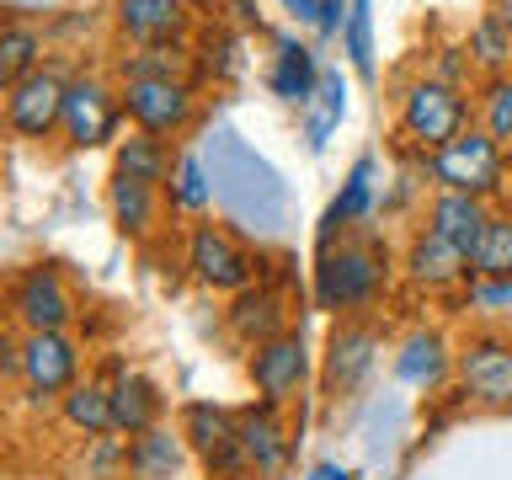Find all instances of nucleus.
I'll use <instances>...</instances> for the list:
<instances>
[{
	"label": "nucleus",
	"instance_id": "6ab92c4d",
	"mask_svg": "<svg viewBox=\"0 0 512 480\" xmlns=\"http://www.w3.org/2000/svg\"><path fill=\"white\" fill-rule=\"evenodd\" d=\"M294 331V304H288V288L283 283H251L240 288V294H230V304H224V336H230L235 347H262L272 342V336Z\"/></svg>",
	"mask_w": 512,
	"mask_h": 480
},
{
	"label": "nucleus",
	"instance_id": "b1692460",
	"mask_svg": "<svg viewBox=\"0 0 512 480\" xmlns=\"http://www.w3.org/2000/svg\"><path fill=\"white\" fill-rule=\"evenodd\" d=\"M107 390H112V432H118V438H134V432H150V427L166 422V390H160L144 368L123 363L118 374L107 379Z\"/></svg>",
	"mask_w": 512,
	"mask_h": 480
},
{
	"label": "nucleus",
	"instance_id": "58836bf2",
	"mask_svg": "<svg viewBox=\"0 0 512 480\" xmlns=\"http://www.w3.org/2000/svg\"><path fill=\"white\" fill-rule=\"evenodd\" d=\"M422 70L438 75V80H448V86H459V91H475V86H480L475 64H470V54H464V38H459V43H432L427 59H422Z\"/></svg>",
	"mask_w": 512,
	"mask_h": 480
},
{
	"label": "nucleus",
	"instance_id": "09e8293b",
	"mask_svg": "<svg viewBox=\"0 0 512 480\" xmlns=\"http://www.w3.org/2000/svg\"><path fill=\"white\" fill-rule=\"evenodd\" d=\"M507 166H512V144H507Z\"/></svg>",
	"mask_w": 512,
	"mask_h": 480
},
{
	"label": "nucleus",
	"instance_id": "f257e3e1",
	"mask_svg": "<svg viewBox=\"0 0 512 480\" xmlns=\"http://www.w3.org/2000/svg\"><path fill=\"white\" fill-rule=\"evenodd\" d=\"M400 272V256L390 251L374 224L352 230L331 246H315V267H310V299L315 310H326L336 320H352V315H374L379 299L390 294Z\"/></svg>",
	"mask_w": 512,
	"mask_h": 480
},
{
	"label": "nucleus",
	"instance_id": "aec40b11",
	"mask_svg": "<svg viewBox=\"0 0 512 480\" xmlns=\"http://www.w3.org/2000/svg\"><path fill=\"white\" fill-rule=\"evenodd\" d=\"M395 379L416 395L454 390V342L438 326H411L395 342Z\"/></svg>",
	"mask_w": 512,
	"mask_h": 480
},
{
	"label": "nucleus",
	"instance_id": "20e7f679",
	"mask_svg": "<svg viewBox=\"0 0 512 480\" xmlns=\"http://www.w3.org/2000/svg\"><path fill=\"white\" fill-rule=\"evenodd\" d=\"M182 267L203 294H240V288L262 283L267 272V251L251 246L246 230H235L230 219H192L182 235Z\"/></svg>",
	"mask_w": 512,
	"mask_h": 480
},
{
	"label": "nucleus",
	"instance_id": "bb28decb",
	"mask_svg": "<svg viewBox=\"0 0 512 480\" xmlns=\"http://www.w3.org/2000/svg\"><path fill=\"white\" fill-rule=\"evenodd\" d=\"M198 80L208 86V80H214V86H235L240 75L251 70V32H240L235 22H214V27H203L198 32Z\"/></svg>",
	"mask_w": 512,
	"mask_h": 480
},
{
	"label": "nucleus",
	"instance_id": "f704fd0d",
	"mask_svg": "<svg viewBox=\"0 0 512 480\" xmlns=\"http://www.w3.org/2000/svg\"><path fill=\"white\" fill-rule=\"evenodd\" d=\"M470 272L475 278H512V214H502V208L491 214L486 235L470 251Z\"/></svg>",
	"mask_w": 512,
	"mask_h": 480
},
{
	"label": "nucleus",
	"instance_id": "c03bdc74",
	"mask_svg": "<svg viewBox=\"0 0 512 480\" xmlns=\"http://www.w3.org/2000/svg\"><path fill=\"white\" fill-rule=\"evenodd\" d=\"M0 6H11V16H27V11H59L64 0H0Z\"/></svg>",
	"mask_w": 512,
	"mask_h": 480
},
{
	"label": "nucleus",
	"instance_id": "1a4fd4ad",
	"mask_svg": "<svg viewBox=\"0 0 512 480\" xmlns=\"http://www.w3.org/2000/svg\"><path fill=\"white\" fill-rule=\"evenodd\" d=\"M118 86H123V118L139 134L176 144L203 123V80H118Z\"/></svg>",
	"mask_w": 512,
	"mask_h": 480
},
{
	"label": "nucleus",
	"instance_id": "ea45409f",
	"mask_svg": "<svg viewBox=\"0 0 512 480\" xmlns=\"http://www.w3.org/2000/svg\"><path fill=\"white\" fill-rule=\"evenodd\" d=\"M320 6H326V0H278V11H283V22L288 27H304V32H315L320 27Z\"/></svg>",
	"mask_w": 512,
	"mask_h": 480
},
{
	"label": "nucleus",
	"instance_id": "e433bc0d",
	"mask_svg": "<svg viewBox=\"0 0 512 480\" xmlns=\"http://www.w3.org/2000/svg\"><path fill=\"white\" fill-rule=\"evenodd\" d=\"M70 480H123V438H80V454L70 464Z\"/></svg>",
	"mask_w": 512,
	"mask_h": 480
},
{
	"label": "nucleus",
	"instance_id": "412c9836",
	"mask_svg": "<svg viewBox=\"0 0 512 480\" xmlns=\"http://www.w3.org/2000/svg\"><path fill=\"white\" fill-rule=\"evenodd\" d=\"M240 422V448L251 459V475L256 480H283L288 459H294V432H288V416L267 400H251V406L235 411Z\"/></svg>",
	"mask_w": 512,
	"mask_h": 480
},
{
	"label": "nucleus",
	"instance_id": "5701e85b",
	"mask_svg": "<svg viewBox=\"0 0 512 480\" xmlns=\"http://www.w3.org/2000/svg\"><path fill=\"white\" fill-rule=\"evenodd\" d=\"M496 214V203L491 198H475V192H427V203H422V214H416V224H427L432 235H443L448 246H459L464 256L475 251V240L486 235V224Z\"/></svg>",
	"mask_w": 512,
	"mask_h": 480
},
{
	"label": "nucleus",
	"instance_id": "4be33fe9",
	"mask_svg": "<svg viewBox=\"0 0 512 480\" xmlns=\"http://www.w3.org/2000/svg\"><path fill=\"white\" fill-rule=\"evenodd\" d=\"M107 214L118 224L123 240H134V246H155L160 235H166V192L150 187V182H134V176L112 171L107 176Z\"/></svg>",
	"mask_w": 512,
	"mask_h": 480
},
{
	"label": "nucleus",
	"instance_id": "c85d7f7f",
	"mask_svg": "<svg viewBox=\"0 0 512 480\" xmlns=\"http://www.w3.org/2000/svg\"><path fill=\"white\" fill-rule=\"evenodd\" d=\"M118 80H198V48L192 43H144L112 59Z\"/></svg>",
	"mask_w": 512,
	"mask_h": 480
},
{
	"label": "nucleus",
	"instance_id": "473e14b6",
	"mask_svg": "<svg viewBox=\"0 0 512 480\" xmlns=\"http://www.w3.org/2000/svg\"><path fill=\"white\" fill-rule=\"evenodd\" d=\"M464 54H470V64H475L480 80L507 75V70H512V27L486 6V11L470 22V32H464Z\"/></svg>",
	"mask_w": 512,
	"mask_h": 480
},
{
	"label": "nucleus",
	"instance_id": "dca6fc26",
	"mask_svg": "<svg viewBox=\"0 0 512 480\" xmlns=\"http://www.w3.org/2000/svg\"><path fill=\"white\" fill-rule=\"evenodd\" d=\"M267 91L278 96L283 107L304 112L310 107V96L320 91V80H326V59H320V43L315 38H299L294 27H278L267 32Z\"/></svg>",
	"mask_w": 512,
	"mask_h": 480
},
{
	"label": "nucleus",
	"instance_id": "49530a36",
	"mask_svg": "<svg viewBox=\"0 0 512 480\" xmlns=\"http://www.w3.org/2000/svg\"><path fill=\"white\" fill-rule=\"evenodd\" d=\"M496 208H502V214H512V182H507V192H502V203H496Z\"/></svg>",
	"mask_w": 512,
	"mask_h": 480
},
{
	"label": "nucleus",
	"instance_id": "0eeeda50",
	"mask_svg": "<svg viewBox=\"0 0 512 480\" xmlns=\"http://www.w3.org/2000/svg\"><path fill=\"white\" fill-rule=\"evenodd\" d=\"M123 86L112 70H96V64H80L70 75V91H64V128L59 139L70 150H107V144L123 139Z\"/></svg>",
	"mask_w": 512,
	"mask_h": 480
},
{
	"label": "nucleus",
	"instance_id": "ddd939ff",
	"mask_svg": "<svg viewBox=\"0 0 512 480\" xmlns=\"http://www.w3.org/2000/svg\"><path fill=\"white\" fill-rule=\"evenodd\" d=\"M379 352H384V331L374 315H352V320H336L331 336H326V352H320V384L326 395H358L379 368Z\"/></svg>",
	"mask_w": 512,
	"mask_h": 480
},
{
	"label": "nucleus",
	"instance_id": "de8ad7c7",
	"mask_svg": "<svg viewBox=\"0 0 512 480\" xmlns=\"http://www.w3.org/2000/svg\"><path fill=\"white\" fill-rule=\"evenodd\" d=\"M0 118H6V91H0Z\"/></svg>",
	"mask_w": 512,
	"mask_h": 480
},
{
	"label": "nucleus",
	"instance_id": "7c9ffc66",
	"mask_svg": "<svg viewBox=\"0 0 512 480\" xmlns=\"http://www.w3.org/2000/svg\"><path fill=\"white\" fill-rule=\"evenodd\" d=\"M59 422L75 432V438H107L112 432V390H107V379L102 374H86V379H75L70 390L59 395Z\"/></svg>",
	"mask_w": 512,
	"mask_h": 480
},
{
	"label": "nucleus",
	"instance_id": "8fccbe9b",
	"mask_svg": "<svg viewBox=\"0 0 512 480\" xmlns=\"http://www.w3.org/2000/svg\"><path fill=\"white\" fill-rule=\"evenodd\" d=\"M0 480H16V475H0Z\"/></svg>",
	"mask_w": 512,
	"mask_h": 480
},
{
	"label": "nucleus",
	"instance_id": "37998d69",
	"mask_svg": "<svg viewBox=\"0 0 512 480\" xmlns=\"http://www.w3.org/2000/svg\"><path fill=\"white\" fill-rule=\"evenodd\" d=\"M304 480H352V470H342L336 459H320V464H310V470H304Z\"/></svg>",
	"mask_w": 512,
	"mask_h": 480
},
{
	"label": "nucleus",
	"instance_id": "2eb2a0df",
	"mask_svg": "<svg viewBox=\"0 0 512 480\" xmlns=\"http://www.w3.org/2000/svg\"><path fill=\"white\" fill-rule=\"evenodd\" d=\"M400 278H406L411 294H427V299H448V294H464L470 288V256L459 246H448L443 235H432L427 224H416L400 246Z\"/></svg>",
	"mask_w": 512,
	"mask_h": 480
},
{
	"label": "nucleus",
	"instance_id": "c9c22d12",
	"mask_svg": "<svg viewBox=\"0 0 512 480\" xmlns=\"http://www.w3.org/2000/svg\"><path fill=\"white\" fill-rule=\"evenodd\" d=\"M475 123L486 128L491 139L512 144V70L507 75H491L475 86Z\"/></svg>",
	"mask_w": 512,
	"mask_h": 480
},
{
	"label": "nucleus",
	"instance_id": "c756f323",
	"mask_svg": "<svg viewBox=\"0 0 512 480\" xmlns=\"http://www.w3.org/2000/svg\"><path fill=\"white\" fill-rule=\"evenodd\" d=\"M176 144L171 139H155V134H139V128H123V139L112 144V171L134 176V182H150V187H166L171 171H176Z\"/></svg>",
	"mask_w": 512,
	"mask_h": 480
},
{
	"label": "nucleus",
	"instance_id": "79ce46f5",
	"mask_svg": "<svg viewBox=\"0 0 512 480\" xmlns=\"http://www.w3.org/2000/svg\"><path fill=\"white\" fill-rule=\"evenodd\" d=\"M224 11H230V22H235L240 32H267V22H262V0H224Z\"/></svg>",
	"mask_w": 512,
	"mask_h": 480
},
{
	"label": "nucleus",
	"instance_id": "f3484780",
	"mask_svg": "<svg viewBox=\"0 0 512 480\" xmlns=\"http://www.w3.org/2000/svg\"><path fill=\"white\" fill-rule=\"evenodd\" d=\"M379 203H384V171H379V155L363 150L347 166L342 187L331 192L326 214H320V230H315V246H331V240H342L352 230H363V224H374Z\"/></svg>",
	"mask_w": 512,
	"mask_h": 480
},
{
	"label": "nucleus",
	"instance_id": "423d86ee",
	"mask_svg": "<svg viewBox=\"0 0 512 480\" xmlns=\"http://www.w3.org/2000/svg\"><path fill=\"white\" fill-rule=\"evenodd\" d=\"M454 395L470 411H512V331L475 326L454 342Z\"/></svg>",
	"mask_w": 512,
	"mask_h": 480
},
{
	"label": "nucleus",
	"instance_id": "a211bd4d",
	"mask_svg": "<svg viewBox=\"0 0 512 480\" xmlns=\"http://www.w3.org/2000/svg\"><path fill=\"white\" fill-rule=\"evenodd\" d=\"M112 32L123 38V48L144 43H192L198 38V6L192 0H112L107 11Z\"/></svg>",
	"mask_w": 512,
	"mask_h": 480
},
{
	"label": "nucleus",
	"instance_id": "a878e982",
	"mask_svg": "<svg viewBox=\"0 0 512 480\" xmlns=\"http://www.w3.org/2000/svg\"><path fill=\"white\" fill-rule=\"evenodd\" d=\"M347 107H352V80H347L342 64H326V80H320V91L310 96V107L299 112V139H304V150H310V155L326 150V144L342 134Z\"/></svg>",
	"mask_w": 512,
	"mask_h": 480
},
{
	"label": "nucleus",
	"instance_id": "39448f33",
	"mask_svg": "<svg viewBox=\"0 0 512 480\" xmlns=\"http://www.w3.org/2000/svg\"><path fill=\"white\" fill-rule=\"evenodd\" d=\"M432 192H475V198H491L502 203V192L512 182V166H507V144L491 139L480 123H470L459 139H448L438 155L422 160Z\"/></svg>",
	"mask_w": 512,
	"mask_h": 480
},
{
	"label": "nucleus",
	"instance_id": "6e6552de",
	"mask_svg": "<svg viewBox=\"0 0 512 480\" xmlns=\"http://www.w3.org/2000/svg\"><path fill=\"white\" fill-rule=\"evenodd\" d=\"M0 304H6L11 331H22V336L27 331H75V320H80V299H75V288H70L59 262L16 267L6 278Z\"/></svg>",
	"mask_w": 512,
	"mask_h": 480
},
{
	"label": "nucleus",
	"instance_id": "4c0bfd02",
	"mask_svg": "<svg viewBox=\"0 0 512 480\" xmlns=\"http://www.w3.org/2000/svg\"><path fill=\"white\" fill-rule=\"evenodd\" d=\"M459 299L480 326H491V320L512 315V278H470V288H464Z\"/></svg>",
	"mask_w": 512,
	"mask_h": 480
},
{
	"label": "nucleus",
	"instance_id": "a18cd8bd",
	"mask_svg": "<svg viewBox=\"0 0 512 480\" xmlns=\"http://www.w3.org/2000/svg\"><path fill=\"white\" fill-rule=\"evenodd\" d=\"M6 336H11V320H6V310H0V347H6Z\"/></svg>",
	"mask_w": 512,
	"mask_h": 480
},
{
	"label": "nucleus",
	"instance_id": "72a5a7b5",
	"mask_svg": "<svg viewBox=\"0 0 512 480\" xmlns=\"http://www.w3.org/2000/svg\"><path fill=\"white\" fill-rule=\"evenodd\" d=\"M342 59L358 80L379 75V48H374V0H352L347 27H342Z\"/></svg>",
	"mask_w": 512,
	"mask_h": 480
},
{
	"label": "nucleus",
	"instance_id": "3c124183",
	"mask_svg": "<svg viewBox=\"0 0 512 480\" xmlns=\"http://www.w3.org/2000/svg\"><path fill=\"white\" fill-rule=\"evenodd\" d=\"M192 6H203V0H192Z\"/></svg>",
	"mask_w": 512,
	"mask_h": 480
},
{
	"label": "nucleus",
	"instance_id": "f03ea898",
	"mask_svg": "<svg viewBox=\"0 0 512 480\" xmlns=\"http://www.w3.org/2000/svg\"><path fill=\"white\" fill-rule=\"evenodd\" d=\"M203 160H208V171H214V198H219L224 219H230L235 230H251V198H256V214H262V235H278L283 230V219H288V187H283V176L272 171L230 123L208 128Z\"/></svg>",
	"mask_w": 512,
	"mask_h": 480
},
{
	"label": "nucleus",
	"instance_id": "7ed1b4c3",
	"mask_svg": "<svg viewBox=\"0 0 512 480\" xmlns=\"http://www.w3.org/2000/svg\"><path fill=\"white\" fill-rule=\"evenodd\" d=\"M470 123H475V91H459V86H448V80L427 75V70H411V75L395 80L390 134H395L400 155H411V160L438 155L443 144L459 139Z\"/></svg>",
	"mask_w": 512,
	"mask_h": 480
},
{
	"label": "nucleus",
	"instance_id": "a19ab883",
	"mask_svg": "<svg viewBox=\"0 0 512 480\" xmlns=\"http://www.w3.org/2000/svg\"><path fill=\"white\" fill-rule=\"evenodd\" d=\"M347 11H352V0H326V6H320L315 43H326V38H342V27H347Z\"/></svg>",
	"mask_w": 512,
	"mask_h": 480
},
{
	"label": "nucleus",
	"instance_id": "f8f14e48",
	"mask_svg": "<svg viewBox=\"0 0 512 480\" xmlns=\"http://www.w3.org/2000/svg\"><path fill=\"white\" fill-rule=\"evenodd\" d=\"M86 379V342L75 331H27L22 336V390L27 406H59V395Z\"/></svg>",
	"mask_w": 512,
	"mask_h": 480
},
{
	"label": "nucleus",
	"instance_id": "cd10ccee",
	"mask_svg": "<svg viewBox=\"0 0 512 480\" xmlns=\"http://www.w3.org/2000/svg\"><path fill=\"white\" fill-rule=\"evenodd\" d=\"M48 64V27L32 16H0V91Z\"/></svg>",
	"mask_w": 512,
	"mask_h": 480
},
{
	"label": "nucleus",
	"instance_id": "4468645a",
	"mask_svg": "<svg viewBox=\"0 0 512 480\" xmlns=\"http://www.w3.org/2000/svg\"><path fill=\"white\" fill-rule=\"evenodd\" d=\"M246 379H251L256 400L288 411L304 395V384H310V342H304V331L294 326V331L272 336L262 347H251L246 352Z\"/></svg>",
	"mask_w": 512,
	"mask_h": 480
},
{
	"label": "nucleus",
	"instance_id": "393cba45",
	"mask_svg": "<svg viewBox=\"0 0 512 480\" xmlns=\"http://www.w3.org/2000/svg\"><path fill=\"white\" fill-rule=\"evenodd\" d=\"M187 459H192V448L182 438V427H171V422L123 438V480H176L187 470Z\"/></svg>",
	"mask_w": 512,
	"mask_h": 480
},
{
	"label": "nucleus",
	"instance_id": "9b49d317",
	"mask_svg": "<svg viewBox=\"0 0 512 480\" xmlns=\"http://www.w3.org/2000/svg\"><path fill=\"white\" fill-rule=\"evenodd\" d=\"M70 75H75V70H64L59 59H48L43 70H32L27 80H16V86L6 91V118H0V128H6L11 139H22V144L59 139Z\"/></svg>",
	"mask_w": 512,
	"mask_h": 480
},
{
	"label": "nucleus",
	"instance_id": "9d476101",
	"mask_svg": "<svg viewBox=\"0 0 512 480\" xmlns=\"http://www.w3.org/2000/svg\"><path fill=\"white\" fill-rule=\"evenodd\" d=\"M176 427H182L192 459L203 464L208 480H256L246 448H240V422L230 406H219V400H182Z\"/></svg>",
	"mask_w": 512,
	"mask_h": 480
},
{
	"label": "nucleus",
	"instance_id": "2f4dec72",
	"mask_svg": "<svg viewBox=\"0 0 512 480\" xmlns=\"http://www.w3.org/2000/svg\"><path fill=\"white\" fill-rule=\"evenodd\" d=\"M166 192V208L171 214H182V219H208L214 214V171H208V160L198 150H182L176 155V171H171V182L160 187Z\"/></svg>",
	"mask_w": 512,
	"mask_h": 480
}]
</instances>
